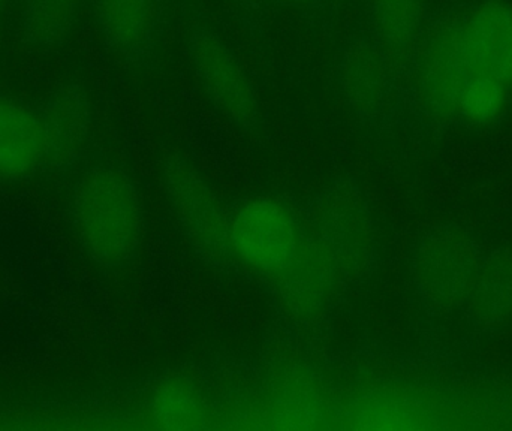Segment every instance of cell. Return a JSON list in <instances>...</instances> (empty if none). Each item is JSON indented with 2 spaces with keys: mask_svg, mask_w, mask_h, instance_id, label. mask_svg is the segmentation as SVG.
Listing matches in <instances>:
<instances>
[{
  "mask_svg": "<svg viewBox=\"0 0 512 431\" xmlns=\"http://www.w3.org/2000/svg\"><path fill=\"white\" fill-rule=\"evenodd\" d=\"M418 113L481 128L512 104V2L463 0L432 12L405 77Z\"/></svg>",
  "mask_w": 512,
  "mask_h": 431,
  "instance_id": "obj_1",
  "label": "cell"
},
{
  "mask_svg": "<svg viewBox=\"0 0 512 431\" xmlns=\"http://www.w3.org/2000/svg\"><path fill=\"white\" fill-rule=\"evenodd\" d=\"M75 235L90 261L122 270L137 259L144 238L140 192L126 171L95 165L81 174L71 194Z\"/></svg>",
  "mask_w": 512,
  "mask_h": 431,
  "instance_id": "obj_2",
  "label": "cell"
},
{
  "mask_svg": "<svg viewBox=\"0 0 512 431\" xmlns=\"http://www.w3.org/2000/svg\"><path fill=\"white\" fill-rule=\"evenodd\" d=\"M310 240L340 283H357L372 271L376 259L375 220L366 197L351 177L328 185L309 210Z\"/></svg>",
  "mask_w": 512,
  "mask_h": 431,
  "instance_id": "obj_3",
  "label": "cell"
},
{
  "mask_svg": "<svg viewBox=\"0 0 512 431\" xmlns=\"http://www.w3.org/2000/svg\"><path fill=\"white\" fill-rule=\"evenodd\" d=\"M483 256L468 231L457 225L429 229L411 255V280L427 310L439 315L466 309Z\"/></svg>",
  "mask_w": 512,
  "mask_h": 431,
  "instance_id": "obj_4",
  "label": "cell"
},
{
  "mask_svg": "<svg viewBox=\"0 0 512 431\" xmlns=\"http://www.w3.org/2000/svg\"><path fill=\"white\" fill-rule=\"evenodd\" d=\"M161 185L195 255L218 270L236 261L231 247V209L197 167L183 156L170 155L162 164Z\"/></svg>",
  "mask_w": 512,
  "mask_h": 431,
  "instance_id": "obj_5",
  "label": "cell"
},
{
  "mask_svg": "<svg viewBox=\"0 0 512 431\" xmlns=\"http://www.w3.org/2000/svg\"><path fill=\"white\" fill-rule=\"evenodd\" d=\"M234 258L279 282L303 258L307 231L276 198L255 195L231 209Z\"/></svg>",
  "mask_w": 512,
  "mask_h": 431,
  "instance_id": "obj_6",
  "label": "cell"
},
{
  "mask_svg": "<svg viewBox=\"0 0 512 431\" xmlns=\"http://www.w3.org/2000/svg\"><path fill=\"white\" fill-rule=\"evenodd\" d=\"M186 42L195 77L213 108L240 132H254L261 123V104L233 48L206 23L192 24Z\"/></svg>",
  "mask_w": 512,
  "mask_h": 431,
  "instance_id": "obj_7",
  "label": "cell"
},
{
  "mask_svg": "<svg viewBox=\"0 0 512 431\" xmlns=\"http://www.w3.org/2000/svg\"><path fill=\"white\" fill-rule=\"evenodd\" d=\"M337 81L349 110L367 128L387 125L405 93L402 75L366 29L343 47Z\"/></svg>",
  "mask_w": 512,
  "mask_h": 431,
  "instance_id": "obj_8",
  "label": "cell"
},
{
  "mask_svg": "<svg viewBox=\"0 0 512 431\" xmlns=\"http://www.w3.org/2000/svg\"><path fill=\"white\" fill-rule=\"evenodd\" d=\"M171 0H92L105 45L135 69L149 68L164 35Z\"/></svg>",
  "mask_w": 512,
  "mask_h": 431,
  "instance_id": "obj_9",
  "label": "cell"
},
{
  "mask_svg": "<svg viewBox=\"0 0 512 431\" xmlns=\"http://www.w3.org/2000/svg\"><path fill=\"white\" fill-rule=\"evenodd\" d=\"M48 168L51 143L41 108L0 95V179H30Z\"/></svg>",
  "mask_w": 512,
  "mask_h": 431,
  "instance_id": "obj_10",
  "label": "cell"
},
{
  "mask_svg": "<svg viewBox=\"0 0 512 431\" xmlns=\"http://www.w3.org/2000/svg\"><path fill=\"white\" fill-rule=\"evenodd\" d=\"M364 11V29L396 66L405 86L406 72L432 17L429 0H364Z\"/></svg>",
  "mask_w": 512,
  "mask_h": 431,
  "instance_id": "obj_11",
  "label": "cell"
},
{
  "mask_svg": "<svg viewBox=\"0 0 512 431\" xmlns=\"http://www.w3.org/2000/svg\"><path fill=\"white\" fill-rule=\"evenodd\" d=\"M51 143V168L66 167L80 155L89 137L92 110L78 84L60 87L41 107Z\"/></svg>",
  "mask_w": 512,
  "mask_h": 431,
  "instance_id": "obj_12",
  "label": "cell"
},
{
  "mask_svg": "<svg viewBox=\"0 0 512 431\" xmlns=\"http://www.w3.org/2000/svg\"><path fill=\"white\" fill-rule=\"evenodd\" d=\"M466 310L478 327L501 330L512 325V247L481 261Z\"/></svg>",
  "mask_w": 512,
  "mask_h": 431,
  "instance_id": "obj_13",
  "label": "cell"
},
{
  "mask_svg": "<svg viewBox=\"0 0 512 431\" xmlns=\"http://www.w3.org/2000/svg\"><path fill=\"white\" fill-rule=\"evenodd\" d=\"M86 0H23L21 35L30 47L62 44Z\"/></svg>",
  "mask_w": 512,
  "mask_h": 431,
  "instance_id": "obj_14",
  "label": "cell"
},
{
  "mask_svg": "<svg viewBox=\"0 0 512 431\" xmlns=\"http://www.w3.org/2000/svg\"><path fill=\"white\" fill-rule=\"evenodd\" d=\"M153 418L159 429H200L206 420V408L192 385L170 382L155 396Z\"/></svg>",
  "mask_w": 512,
  "mask_h": 431,
  "instance_id": "obj_15",
  "label": "cell"
},
{
  "mask_svg": "<svg viewBox=\"0 0 512 431\" xmlns=\"http://www.w3.org/2000/svg\"><path fill=\"white\" fill-rule=\"evenodd\" d=\"M248 8L286 9L297 12L310 24L322 29H330L339 20L340 12L348 0H237Z\"/></svg>",
  "mask_w": 512,
  "mask_h": 431,
  "instance_id": "obj_16",
  "label": "cell"
},
{
  "mask_svg": "<svg viewBox=\"0 0 512 431\" xmlns=\"http://www.w3.org/2000/svg\"><path fill=\"white\" fill-rule=\"evenodd\" d=\"M9 0H0V20H2L3 14H5L6 6H8Z\"/></svg>",
  "mask_w": 512,
  "mask_h": 431,
  "instance_id": "obj_17",
  "label": "cell"
}]
</instances>
